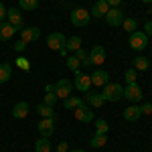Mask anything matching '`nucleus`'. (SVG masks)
<instances>
[{
    "label": "nucleus",
    "instance_id": "nucleus-13",
    "mask_svg": "<svg viewBox=\"0 0 152 152\" xmlns=\"http://www.w3.org/2000/svg\"><path fill=\"white\" fill-rule=\"evenodd\" d=\"M6 18H8V23H10L16 31L23 28V14L16 10V8H8V10H6Z\"/></svg>",
    "mask_w": 152,
    "mask_h": 152
},
{
    "label": "nucleus",
    "instance_id": "nucleus-23",
    "mask_svg": "<svg viewBox=\"0 0 152 152\" xmlns=\"http://www.w3.org/2000/svg\"><path fill=\"white\" fill-rule=\"evenodd\" d=\"M37 112H39V116H43V118H55V112H53V105L39 104V105H37Z\"/></svg>",
    "mask_w": 152,
    "mask_h": 152
},
{
    "label": "nucleus",
    "instance_id": "nucleus-15",
    "mask_svg": "<svg viewBox=\"0 0 152 152\" xmlns=\"http://www.w3.org/2000/svg\"><path fill=\"white\" fill-rule=\"evenodd\" d=\"M28 112H31V105L26 104V102H18V104H14V107H12V118L24 120V118L28 116Z\"/></svg>",
    "mask_w": 152,
    "mask_h": 152
},
{
    "label": "nucleus",
    "instance_id": "nucleus-44",
    "mask_svg": "<svg viewBox=\"0 0 152 152\" xmlns=\"http://www.w3.org/2000/svg\"><path fill=\"white\" fill-rule=\"evenodd\" d=\"M0 2H2V0H0Z\"/></svg>",
    "mask_w": 152,
    "mask_h": 152
},
{
    "label": "nucleus",
    "instance_id": "nucleus-10",
    "mask_svg": "<svg viewBox=\"0 0 152 152\" xmlns=\"http://www.w3.org/2000/svg\"><path fill=\"white\" fill-rule=\"evenodd\" d=\"M39 37H41V28L39 26H24V28H20V41H24V43H33Z\"/></svg>",
    "mask_w": 152,
    "mask_h": 152
},
{
    "label": "nucleus",
    "instance_id": "nucleus-16",
    "mask_svg": "<svg viewBox=\"0 0 152 152\" xmlns=\"http://www.w3.org/2000/svg\"><path fill=\"white\" fill-rule=\"evenodd\" d=\"M107 81H110L107 71H104V69H95L94 71V75H91V85H95V87H104Z\"/></svg>",
    "mask_w": 152,
    "mask_h": 152
},
{
    "label": "nucleus",
    "instance_id": "nucleus-39",
    "mask_svg": "<svg viewBox=\"0 0 152 152\" xmlns=\"http://www.w3.org/2000/svg\"><path fill=\"white\" fill-rule=\"evenodd\" d=\"M146 35L152 37V20H148V23H146Z\"/></svg>",
    "mask_w": 152,
    "mask_h": 152
},
{
    "label": "nucleus",
    "instance_id": "nucleus-35",
    "mask_svg": "<svg viewBox=\"0 0 152 152\" xmlns=\"http://www.w3.org/2000/svg\"><path fill=\"white\" fill-rule=\"evenodd\" d=\"M140 112H142V114H146V116H148V114H152V104H144V105H140Z\"/></svg>",
    "mask_w": 152,
    "mask_h": 152
},
{
    "label": "nucleus",
    "instance_id": "nucleus-28",
    "mask_svg": "<svg viewBox=\"0 0 152 152\" xmlns=\"http://www.w3.org/2000/svg\"><path fill=\"white\" fill-rule=\"evenodd\" d=\"M65 61H67V69H71L73 73H75V71H79V65H81V61L75 57V55H69V57L65 59Z\"/></svg>",
    "mask_w": 152,
    "mask_h": 152
},
{
    "label": "nucleus",
    "instance_id": "nucleus-2",
    "mask_svg": "<svg viewBox=\"0 0 152 152\" xmlns=\"http://www.w3.org/2000/svg\"><path fill=\"white\" fill-rule=\"evenodd\" d=\"M89 20H91V14H89V10H85V8H75V10L71 12V24L73 26H87L89 24Z\"/></svg>",
    "mask_w": 152,
    "mask_h": 152
},
{
    "label": "nucleus",
    "instance_id": "nucleus-18",
    "mask_svg": "<svg viewBox=\"0 0 152 152\" xmlns=\"http://www.w3.org/2000/svg\"><path fill=\"white\" fill-rule=\"evenodd\" d=\"M85 99H87V104L91 105V107H95V110L105 104V99H104L102 94H91V91H87V94H85Z\"/></svg>",
    "mask_w": 152,
    "mask_h": 152
},
{
    "label": "nucleus",
    "instance_id": "nucleus-21",
    "mask_svg": "<svg viewBox=\"0 0 152 152\" xmlns=\"http://www.w3.org/2000/svg\"><path fill=\"white\" fill-rule=\"evenodd\" d=\"M12 77V65L10 63H2L0 65V83H6Z\"/></svg>",
    "mask_w": 152,
    "mask_h": 152
},
{
    "label": "nucleus",
    "instance_id": "nucleus-36",
    "mask_svg": "<svg viewBox=\"0 0 152 152\" xmlns=\"http://www.w3.org/2000/svg\"><path fill=\"white\" fill-rule=\"evenodd\" d=\"M57 152H69V144H67V142H59Z\"/></svg>",
    "mask_w": 152,
    "mask_h": 152
},
{
    "label": "nucleus",
    "instance_id": "nucleus-7",
    "mask_svg": "<svg viewBox=\"0 0 152 152\" xmlns=\"http://www.w3.org/2000/svg\"><path fill=\"white\" fill-rule=\"evenodd\" d=\"M124 97L128 102H140L142 99V87L138 83H128V87H124Z\"/></svg>",
    "mask_w": 152,
    "mask_h": 152
},
{
    "label": "nucleus",
    "instance_id": "nucleus-12",
    "mask_svg": "<svg viewBox=\"0 0 152 152\" xmlns=\"http://www.w3.org/2000/svg\"><path fill=\"white\" fill-rule=\"evenodd\" d=\"M65 37L61 35V33H51L49 35V39H47V45H49V49H53V51H59V49H63L65 47Z\"/></svg>",
    "mask_w": 152,
    "mask_h": 152
},
{
    "label": "nucleus",
    "instance_id": "nucleus-31",
    "mask_svg": "<svg viewBox=\"0 0 152 152\" xmlns=\"http://www.w3.org/2000/svg\"><path fill=\"white\" fill-rule=\"evenodd\" d=\"M124 79H126V83H136V79H138L136 69H134V67H132V69H128L126 73H124Z\"/></svg>",
    "mask_w": 152,
    "mask_h": 152
},
{
    "label": "nucleus",
    "instance_id": "nucleus-6",
    "mask_svg": "<svg viewBox=\"0 0 152 152\" xmlns=\"http://www.w3.org/2000/svg\"><path fill=\"white\" fill-rule=\"evenodd\" d=\"M73 112H75V118L79 122H94V110H89V105L85 104V102H81Z\"/></svg>",
    "mask_w": 152,
    "mask_h": 152
},
{
    "label": "nucleus",
    "instance_id": "nucleus-33",
    "mask_svg": "<svg viewBox=\"0 0 152 152\" xmlns=\"http://www.w3.org/2000/svg\"><path fill=\"white\" fill-rule=\"evenodd\" d=\"M16 65H18L20 69H24V71L28 69V61H26L24 57H18V59H16Z\"/></svg>",
    "mask_w": 152,
    "mask_h": 152
},
{
    "label": "nucleus",
    "instance_id": "nucleus-4",
    "mask_svg": "<svg viewBox=\"0 0 152 152\" xmlns=\"http://www.w3.org/2000/svg\"><path fill=\"white\" fill-rule=\"evenodd\" d=\"M73 85H75L81 94H87L89 87H91V75H85L81 71H75V81H73Z\"/></svg>",
    "mask_w": 152,
    "mask_h": 152
},
{
    "label": "nucleus",
    "instance_id": "nucleus-25",
    "mask_svg": "<svg viewBox=\"0 0 152 152\" xmlns=\"http://www.w3.org/2000/svg\"><path fill=\"white\" fill-rule=\"evenodd\" d=\"M105 142H107V136H105V134H97V132H95V136L89 140V144H91L94 148H102V146H105Z\"/></svg>",
    "mask_w": 152,
    "mask_h": 152
},
{
    "label": "nucleus",
    "instance_id": "nucleus-19",
    "mask_svg": "<svg viewBox=\"0 0 152 152\" xmlns=\"http://www.w3.org/2000/svg\"><path fill=\"white\" fill-rule=\"evenodd\" d=\"M142 112L138 105H128L126 110H124V120H128V122H136V120H140Z\"/></svg>",
    "mask_w": 152,
    "mask_h": 152
},
{
    "label": "nucleus",
    "instance_id": "nucleus-5",
    "mask_svg": "<svg viewBox=\"0 0 152 152\" xmlns=\"http://www.w3.org/2000/svg\"><path fill=\"white\" fill-rule=\"evenodd\" d=\"M71 89H73V83L69 79H59L55 83V94H57V99H65L71 95Z\"/></svg>",
    "mask_w": 152,
    "mask_h": 152
},
{
    "label": "nucleus",
    "instance_id": "nucleus-41",
    "mask_svg": "<svg viewBox=\"0 0 152 152\" xmlns=\"http://www.w3.org/2000/svg\"><path fill=\"white\" fill-rule=\"evenodd\" d=\"M142 2H152V0H142Z\"/></svg>",
    "mask_w": 152,
    "mask_h": 152
},
{
    "label": "nucleus",
    "instance_id": "nucleus-3",
    "mask_svg": "<svg viewBox=\"0 0 152 152\" xmlns=\"http://www.w3.org/2000/svg\"><path fill=\"white\" fill-rule=\"evenodd\" d=\"M146 45H148V35H146V33L134 31V33L130 35V47L134 49V51H144Z\"/></svg>",
    "mask_w": 152,
    "mask_h": 152
},
{
    "label": "nucleus",
    "instance_id": "nucleus-24",
    "mask_svg": "<svg viewBox=\"0 0 152 152\" xmlns=\"http://www.w3.org/2000/svg\"><path fill=\"white\" fill-rule=\"evenodd\" d=\"M65 49H67V51H77V49H81V37H69L67 43H65Z\"/></svg>",
    "mask_w": 152,
    "mask_h": 152
},
{
    "label": "nucleus",
    "instance_id": "nucleus-22",
    "mask_svg": "<svg viewBox=\"0 0 152 152\" xmlns=\"http://www.w3.org/2000/svg\"><path fill=\"white\" fill-rule=\"evenodd\" d=\"M35 152H51V142H49V138H39V140L35 142Z\"/></svg>",
    "mask_w": 152,
    "mask_h": 152
},
{
    "label": "nucleus",
    "instance_id": "nucleus-8",
    "mask_svg": "<svg viewBox=\"0 0 152 152\" xmlns=\"http://www.w3.org/2000/svg\"><path fill=\"white\" fill-rule=\"evenodd\" d=\"M53 120H55V118H43V120L39 122L37 130H39V134H41L43 138H51V136H53V132H55V124H53Z\"/></svg>",
    "mask_w": 152,
    "mask_h": 152
},
{
    "label": "nucleus",
    "instance_id": "nucleus-14",
    "mask_svg": "<svg viewBox=\"0 0 152 152\" xmlns=\"http://www.w3.org/2000/svg\"><path fill=\"white\" fill-rule=\"evenodd\" d=\"M107 10H110L107 2H105V0H97L94 6H91L89 14H91V16H95V18H104L105 14H107Z\"/></svg>",
    "mask_w": 152,
    "mask_h": 152
},
{
    "label": "nucleus",
    "instance_id": "nucleus-20",
    "mask_svg": "<svg viewBox=\"0 0 152 152\" xmlns=\"http://www.w3.org/2000/svg\"><path fill=\"white\" fill-rule=\"evenodd\" d=\"M132 67L136 71H146L150 67V61L146 57H142V55H138V57H134V61H132Z\"/></svg>",
    "mask_w": 152,
    "mask_h": 152
},
{
    "label": "nucleus",
    "instance_id": "nucleus-37",
    "mask_svg": "<svg viewBox=\"0 0 152 152\" xmlns=\"http://www.w3.org/2000/svg\"><path fill=\"white\" fill-rule=\"evenodd\" d=\"M6 10H8V8H6V6H4V4L0 2V23H2V20L6 18Z\"/></svg>",
    "mask_w": 152,
    "mask_h": 152
},
{
    "label": "nucleus",
    "instance_id": "nucleus-26",
    "mask_svg": "<svg viewBox=\"0 0 152 152\" xmlns=\"http://www.w3.org/2000/svg\"><path fill=\"white\" fill-rule=\"evenodd\" d=\"M79 104H81V99H79V97H75V95H69V97H65V99H63V107H65V110H75Z\"/></svg>",
    "mask_w": 152,
    "mask_h": 152
},
{
    "label": "nucleus",
    "instance_id": "nucleus-1",
    "mask_svg": "<svg viewBox=\"0 0 152 152\" xmlns=\"http://www.w3.org/2000/svg\"><path fill=\"white\" fill-rule=\"evenodd\" d=\"M102 95H104L105 102H112V104H116V102H120L122 97H124V87L120 85V83H105L104 85V91H102Z\"/></svg>",
    "mask_w": 152,
    "mask_h": 152
},
{
    "label": "nucleus",
    "instance_id": "nucleus-29",
    "mask_svg": "<svg viewBox=\"0 0 152 152\" xmlns=\"http://www.w3.org/2000/svg\"><path fill=\"white\" fill-rule=\"evenodd\" d=\"M18 6L20 10H35L39 6V0H18Z\"/></svg>",
    "mask_w": 152,
    "mask_h": 152
},
{
    "label": "nucleus",
    "instance_id": "nucleus-38",
    "mask_svg": "<svg viewBox=\"0 0 152 152\" xmlns=\"http://www.w3.org/2000/svg\"><path fill=\"white\" fill-rule=\"evenodd\" d=\"M105 2H107L110 8H120V2H122V0H105Z\"/></svg>",
    "mask_w": 152,
    "mask_h": 152
},
{
    "label": "nucleus",
    "instance_id": "nucleus-11",
    "mask_svg": "<svg viewBox=\"0 0 152 152\" xmlns=\"http://www.w3.org/2000/svg\"><path fill=\"white\" fill-rule=\"evenodd\" d=\"M89 61H91V65H102V63H105V49L102 47V45H95L91 51H89Z\"/></svg>",
    "mask_w": 152,
    "mask_h": 152
},
{
    "label": "nucleus",
    "instance_id": "nucleus-43",
    "mask_svg": "<svg viewBox=\"0 0 152 152\" xmlns=\"http://www.w3.org/2000/svg\"><path fill=\"white\" fill-rule=\"evenodd\" d=\"M150 51H152V47H150Z\"/></svg>",
    "mask_w": 152,
    "mask_h": 152
},
{
    "label": "nucleus",
    "instance_id": "nucleus-34",
    "mask_svg": "<svg viewBox=\"0 0 152 152\" xmlns=\"http://www.w3.org/2000/svg\"><path fill=\"white\" fill-rule=\"evenodd\" d=\"M24 49H26V43H24V41H16V43H14V51H18V53H23Z\"/></svg>",
    "mask_w": 152,
    "mask_h": 152
},
{
    "label": "nucleus",
    "instance_id": "nucleus-17",
    "mask_svg": "<svg viewBox=\"0 0 152 152\" xmlns=\"http://www.w3.org/2000/svg\"><path fill=\"white\" fill-rule=\"evenodd\" d=\"M14 33H16V28L10 23H6V20L0 23V41H10L14 37Z\"/></svg>",
    "mask_w": 152,
    "mask_h": 152
},
{
    "label": "nucleus",
    "instance_id": "nucleus-9",
    "mask_svg": "<svg viewBox=\"0 0 152 152\" xmlns=\"http://www.w3.org/2000/svg\"><path fill=\"white\" fill-rule=\"evenodd\" d=\"M104 18L110 26H120V24L124 23V12L120 10V8H110Z\"/></svg>",
    "mask_w": 152,
    "mask_h": 152
},
{
    "label": "nucleus",
    "instance_id": "nucleus-27",
    "mask_svg": "<svg viewBox=\"0 0 152 152\" xmlns=\"http://www.w3.org/2000/svg\"><path fill=\"white\" fill-rule=\"evenodd\" d=\"M122 26H124V31H126V33H130V35H132V33L138 28V23H136V18H124Z\"/></svg>",
    "mask_w": 152,
    "mask_h": 152
},
{
    "label": "nucleus",
    "instance_id": "nucleus-40",
    "mask_svg": "<svg viewBox=\"0 0 152 152\" xmlns=\"http://www.w3.org/2000/svg\"><path fill=\"white\" fill-rule=\"evenodd\" d=\"M69 152H85V150H81V148H75V150H69Z\"/></svg>",
    "mask_w": 152,
    "mask_h": 152
},
{
    "label": "nucleus",
    "instance_id": "nucleus-32",
    "mask_svg": "<svg viewBox=\"0 0 152 152\" xmlns=\"http://www.w3.org/2000/svg\"><path fill=\"white\" fill-rule=\"evenodd\" d=\"M75 57L79 59L81 63H83V61H87V53L83 51V47H81V49H77V51H75Z\"/></svg>",
    "mask_w": 152,
    "mask_h": 152
},
{
    "label": "nucleus",
    "instance_id": "nucleus-42",
    "mask_svg": "<svg viewBox=\"0 0 152 152\" xmlns=\"http://www.w3.org/2000/svg\"><path fill=\"white\" fill-rule=\"evenodd\" d=\"M150 12H152V2H150Z\"/></svg>",
    "mask_w": 152,
    "mask_h": 152
},
{
    "label": "nucleus",
    "instance_id": "nucleus-30",
    "mask_svg": "<svg viewBox=\"0 0 152 152\" xmlns=\"http://www.w3.org/2000/svg\"><path fill=\"white\" fill-rule=\"evenodd\" d=\"M107 128H110V124L105 120H95V132L97 134H107Z\"/></svg>",
    "mask_w": 152,
    "mask_h": 152
}]
</instances>
